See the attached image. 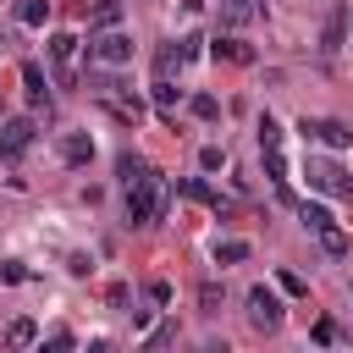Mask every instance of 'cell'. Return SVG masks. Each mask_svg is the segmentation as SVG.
Masks as SVG:
<instances>
[{"instance_id":"cell-10","label":"cell","mask_w":353,"mask_h":353,"mask_svg":"<svg viewBox=\"0 0 353 353\" xmlns=\"http://www.w3.org/2000/svg\"><path fill=\"white\" fill-rule=\"evenodd\" d=\"M22 88H28V105H33V110H44V105H50V88H44V72H39L33 61H22Z\"/></svg>"},{"instance_id":"cell-20","label":"cell","mask_w":353,"mask_h":353,"mask_svg":"<svg viewBox=\"0 0 353 353\" xmlns=\"http://www.w3.org/2000/svg\"><path fill=\"white\" fill-rule=\"evenodd\" d=\"M265 171H270L276 193H287V160H281V149H265Z\"/></svg>"},{"instance_id":"cell-26","label":"cell","mask_w":353,"mask_h":353,"mask_svg":"<svg viewBox=\"0 0 353 353\" xmlns=\"http://www.w3.org/2000/svg\"><path fill=\"white\" fill-rule=\"evenodd\" d=\"M105 303H110V309H127V281H110V287H105Z\"/></svg>"},{"instance_id":"cell-7","label":"cell","mask_w":353,"mask_h":353,"mask_svg":"<svg viewBox=\"0 0 353 353\" xmlns=\"http://www.w3.org/2000/svg\"><path fill=\"white\" fill-rule=\"evenodd\" d=\"M28 143H33V121H28V116H11V121L0 127V154L17 160V154H28Z\"/></svg>"},{"instance_id":"cell-16","label":"cell","mask_w":353,"mask_h":353,"mask_svg":"<svg viewBox=\"0 0 353 353\" xmlns=\"http://www.w3.org/2000/svg\"><path fill=\"white\" fill-rule=\"evenodd\" d=\"M17 17H22V28H44L50 22V0H22Z\"/></svg>"},{"instance_id":"cell-17","label":"cell","mask_w":353,"mask_h":353,"mask_svg":"<svg viewBox=\"0 0 353 353\" xmlns=\"http://www.w3.org/2000/svg\"><path fill=\"white\" fill-rule=\"evenodd\" d=\"M342 33H347V17H342V11H331V22H325V44H320V50H325V55H336V50H342Z\"/></svg>"},{"instance_id":"cell-1","label":"cell","mask_w":353,"mask_h":353,"mask_svg":"<svg viewBox=\"0 0 353 353\" xmlns=\"http://www.w3.org/2000/svg\"><path fill=\"white\" fill-rule=\"evenodd\" d=\"M165 193H171V188H165V176H160V171H149L138 188H127V221H132V226H154V221L165 215Z\"/></svg>"},{"instance_id":"cell-27","label":"cell","mask_w":353,"mask_h":353,"mask_svg":"<svg viewBox=\"0 0 353 353\" xmlns=\"http://www.w3.org/2000/svg\"><path fill=\"white\" fill-rule=\"evenodd\" d=\"M182 66V50H160V77H171Z\"/></svg>"},{"instance_id":"cell-14","label":"cell","mask_w":353,"mask_h":353,"mask_svg":"<svg viewBox=\"0 0 353 353\" xmlns=\"http://www.w3.org/2000/svg\"><path fill=\"white\" fill-rule=\"evenodd\" d=\"M320 248H325V254H331V259H342V254H347V248H353V243H347V232H342V226H336V221H331V226H325V232H320Z\"/></svg>"},{"instance_id":"cell-12","label":"cell","mask_w":353,"mask_h":353,"mask_svg":"<svg viewBox=\"0 0 353 353\" xmlns=\"http://www.w3.org/2000/svg\"><path fill=\"white\" fill-rule=\"evenodd\" d=\"M221 17H226L232 28H248V22L259 17V6H254V0H221Z\"/></svg>"},{"instance_id":"cell-2","label":"cell","mask_w":353,"mask_h":353,"mask_svg":"<svg viewBox=\"0 0 353 353\" xmlns=\"http://www.w3.org/2000/svg\"><path fill=\"white\" fill-rule=\"evenodd\" d=\"M303 176H309V188H314V193H331V199H353V176H347L336 160H309V165H303Z\"/></svg>"},{"instance_id":"cell-15","label":"cell","mask_w":353,"mask_h":353,"mask_svg":"<svg viewBox=\"0 0 353 353\" xmlns=\"http://www.w3.org/2000/svg\"><path fill=\"white\" fill-rule=\"evenodd\" d=\"M6 342H11V347H33V342H39V325H33V320H11V325H6Z\"/></svg>"},{"instance_id":"cell-30","label":"cell","mask_w":353,"mask_h":353,"mask_svg":"<svg viewBox=\"0 0 353 353\" xmlns=\"http://www.w3.org/2000/svg\"><path fill=\"white\" fill-rule=\"evenodd\" d=\"M314 342H336V320H314Z\"/></svg>"},{"instance_id":"cell-19","label":"cell","mask_w":353,"mask_h":353,"mask_svg":"<svg viewBox=\"0 0 353 353\" xmlns=\"http://www.w3.org/2000/svg\"><path fill=\"white\" fill-rule=\"evenodd\" d=\"M88 22H94V33H99V28H116V22H121V6H116V0H99Z\"/></svg>"},{"instance_id":"cell-25","label":"cell","mask_w":353,"mask_h":353,"mask_svg":"<svg viewBox=\"0 0 353 353\" xmlns=\"http://www.w3.org/2000/svg\"><path fill=\"white\" fill-rule=\"evenodd\" d=\"M199 303H204V314H221V287L204 281V287H199Z\"/></svg>"},{"instance_id":"cell-13","label":"cell","mask_w":353,"mask_h":353,"mask_svg":"<svg viewBox=\"0 0 353 353\" xmlns=\"http://www.w3.org/2000/svg\"><path fill=\"white\" fill-rule=\"evenodd\" d=\"M298 221H303L309 232H325V226H331V210H325V204H309V199H303V204H298Z\"/></svg>"},{"instance_id":"cell-21","label":"cell","mask_w":353,"mask_h":353,"mask_svg":"<svg viewBox=\"0 0 353 353\" xmlns=\"http://www.w3.org/2000/svg\"><path fill=\"white\" fill-rule=\"evenodd\" d=\"M176 99H182V88H171V77H160V83H154V105L171 116V110H176Z\"/></svg>"},{"instance_id":"cell-11","label":"cell","mask_w":353,"mask_h":353,"mask_svg":"<svg viewBox=\"0 0 353 353\" xmlns=\"http://www.w3.org/2000/svg\"><path fill=\"white\" fill-rule=\"evenodd\" d=\"M116 171H121V188H138V182H143L154 165H149L143 154H121V165H116Z\"/></svg>"},{"instance_id":"cell-5","label":"cell","mask_w":353,"mask_h":353,"mask_svg":"<svg viewBox=\"0 0 353 353\" xmlns=\"http://www.w3.org/2000/svg\"><path fill=\"white\" fill-rule=\"evenodd\" d=\"M248 320H254L259 331H276V325H281V298H276L270 287H248Z\"/></svg>"},{"instance_id":"cell-3","label":"cell","mask_w":353,"mask_h":353,"mask_svg":"<svg viewBox=\"0 0 353 353\" xmlns=\"http://www.w3.org/2000/svg\"><path fill=\"white\" fill-rule=\"evenodd\" d=\"M88 55L105 61V66H127V61H132V33H121V28H99L94 44H88Z\"/></svg>"},{"instance_id":"cell-22","label":"cell","mask_w":353,"mask_h":353,"mask_svg":"<svg viewBox=\"0 0 353 353\" xmlns=\"http://www.w3.org/2000/svg\"><path fill=\"white\" fill-rule=\"evenodd\" d=\"M259 149H281V121L276 116H259Z\"/></svg>"},{"instance_id":"cell-23","label":"cell","mask_w":353,"mask_h":353,"mask_svg":"<svg viewBox=\"0 0 353 353\" xmlns=\"http://www.w3.org/2000/svg\"><path fill=\"white\" fill-rule=\"evenodd\" d=\"M176 188H182L188 199H199V204H215V193H210V182H204V176H182Z\"/></svg>"},{"instance_id":"cell-24","label":"cell","mask_w":353,"mask_h":353,"mask_svg":"<svg viewBox=\"0 0 353 353\" xmlns=\"http://www.w3.org/2000/svg\"><path fill=\"white\" fill-rule=\"evenodd\" d=\"M193 116H199V121H215V116H221V99H215V94H193Z\"/></svg>"},{"instance_id":"cell-18","label":"cell","mask_w":353,"mask_h":353,"mask_svg":"<svg viewBox=\"0 0 353 353\" xmlns=\"http://www.w3.org/2000/svg\"><path fill=\"white\" fill-rule=\"evenodd\" d=\"M237 259H248V243H243V237H226V243H215V265H237Z\"/></svg>"},{"instance_id":"cell-9","label":"cell","mask_w":353,"mask_h":353,"mask_svg":"<svg viewBox=\"0 0 353 353\" xmlns=\"http://www.w3.org/2000/svg\"><path fill=\"white\" fill-rule=\"evenodd\" d=\"M61 160H66V165H88V160H94V138H88V132H66V138H61Z\"/></svg>"},{"instance_id":"cell-29","label":"cell","mask_w":353,"mask_h":353,"mask_svg":"<svg viewBox=\"0 0 353 353\" xmlns=\"http://www.w3.org/2000/svg\"><path fill=\"white\" fill-rule=\"evenodd\" d=\"M0 281H28V270H22L17 259H6V265H0Z\"/></svg>"},{"instance_id":"cell-28","label":"cell","mask_w":353,"mask_h":353,"mask_svg":"<svg viewBox=\"0 0 353 353\" xmlns=\"http://www.w3.org/2000/svg\"><path fill=\"white\" fill-rule=\"evenodd\" d=\"M199 165H204V171H221V165H226V154H221V149H215V143H210V149H204V154H199Z\"/></svg>"},{"instance_id":"cell-6","label":"cell","mask_w":353,"mask_h":353,"mask_svg":"<svg viewBox=\"0 0 353 353\" xmlns=\"http://www.w3.org/2000/svg\"><path fill=\"white\" fill-rule=\"evenodd\" d=\"M50 61H55V83L72 88V61H77V33H55L50 39Z\"/></svg>"},{"instance_id":"cell-8","label":"cell","mask_w":353,"mask_h":353,"mask_svg":"<svg viewBox=\"0 0 353 353\" xmlns=\"http://www.w3.org/2000/svg\"><path fill=\"white\" fill-rule=\"evenodd\" d=\"M210 55H215V61H232V66H248V61H254V50H248V39H237V33H226V39H215V44H210Z\"/></svg>"},{"instance_id":"cell-4","label":"cell","mask_w":353,"mask_h":353,"mask_svg":"<svg viewBox=\"0 0 353 353\" xmlns=\"http://www.w3.org/2000/svg\"><path fill=\"white\" fill-rule=\"evenodd\" d=\"M298 132H303L309 143H325V149H347V143H353V132H347L342 121H331V116H303Z\"/></svg>"}]
</instances>
